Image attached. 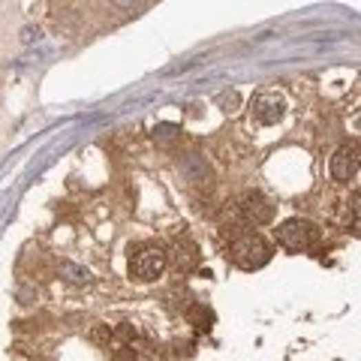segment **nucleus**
<instances>
[{
    "label": "nucleus",
    "mask_w": 361,
    "mask_h": 361,
    "mask_svg": "<svg viewBox=\"0 0 361 361\" xmlns=\"http://www.w3.org/2000/svg\"><path fill=\"white\" fill-rule=\"evenodd\" d=\"M229 259H232L238 268H244V271H256L262 265H268L271 247L265 244V238H262V235L244 232V235H238L232 241V247H229Z\"/></svg>",
    "instance_id": "nucleus-1"
},
{
    "label": "nucleus",
    "mask_w": 361,
    "mask_h": 361,
    "mask_svg": "<svg viewBox=\"0 0 361 361\" xmlns=\"http://www.w3.org/2000/svg\"><path fill=\"white\" fill-rule=\"evenodd\" d=\"M277 241H280L286 250H310L319 244V229L310 223V220L292 217V220H286V223H280Z\"/></svg>",
    "instance_id": "nucleus-2"
},
{
    "label": "nucleus",
    "mask_w": 361,
    "mask_h": 361,
    "mask_svg": "<svg viewBox=\"0 0 361 361\" xmlns=\"http://www.w3.org/2000/svg\"><path fill=\"white\" fill-rule=\"evenodd\" d=\"M166 265H169V253L163 247H142L136 253V259L130 262V274L136 280L147 283V280H157Z\"/></svg>",
    "instance_id": "nucleus-3"
},
{
    "label": "nucleus",
    "mask_w": 361,
    "mask_h": 361,
    "mask_svg": "<svg viewBox=\"0 0 361 361\" xmlns=\"http://www.w3.org/2000/svg\"><path fill=\"white\" fill-rule=\"evenodd\" d=\"M238 214H241L244 223L250 226H262V223H271L274 220V205H271L262 193H244L238 199Z\"/></svg>",
    "instance_id": "nucleus-4"
},
{
    "label": "nucleus",
    "mask_w": 361,
    "mask_h": 361,
    "mask_svg": "<svg viewBox=\"0 0 361 361\" xmlns=\"http://www.w3.org/2000/svg\"><path fill=\"white\" fill-rule=\"evenodd\" d=\"M361 169V145L349 142V145H340L338 154L331 157V175L334 180H352Z\"/></svg>",
    "instance_id": "nucleus-5"
},
{
    "label": "nucleus",
    "mask_w": 361,
    "mask_h": 361,
    "mask_svg": "<svg viewBox=\"0 0 361 361\" xmlns=\"http://www.w3.org/2000/svg\"><path fill=\"white\" fill-rule=\"evenodd\" d=\"M250 112H253V118H256V124L271 127V124H277V121L283 118L286 103H283L280 94H256L253 96Z\"/></svg>",
    "instance_id": "nucleus-6"
},
{
    "label": "nucleus",
    "mask_w": 361,
    "mask_h": 361,
    "mask_svg": "<svg viewBox=\"0 0 361 361\" xmlns=\"http://www.w3.org/2000/svg\"><path fill=\"white\" fill-rule=\"evenodd\" d=\"M199 259H202V253L190 238H178L175 247L169 253V262L175 265V271H180V274H190V271L199 268Z\"/></svg>",
    "instance_id": "nucleus-7"
},
{
    "label": "nucleus",
    "mask_w": 361,
    "mask_h": 361,
    "mask_svg": "<svg viewBox=\"0 0 361 361\" xmlns=\"http://www.w3.org/2000/svg\"><path fill=\"white\" fill-rule=\"evenodd\" d=\"M187 319H190V325L196 328L199 334L211 331V325H214V313H211L205 305H193L190 310H187Z\"/></svg>",
    "instance_id": "nucleus-8"
},
{
    "label": "nucleus",
    "mask_w": 361,
    "mask_h": 361,
    "mask_svg": "<svg viewBox=\"0 0 361 361\" xmlns=\"http://www.w3.org/2000/svg\"><path fill=\"white\" fill-rule=\"evenodd\" d=\"M57 274H61L63 280L76 283V286H87L90 280H94L87 268H79V265H72V262H61V265H57Z\"/></svg>",
    "instance_id": "nucleus-9"
},
{
    "label": "nucleus",
    "mask_w": 361,
    "mask_h": 361,
    "mask_svg": "<svg viewBox=\"0 0 361 361\" xmlns=\"http://www.w3.org/2000/svg\"><path fill=\"white\" fill-rule=\"evenodd\" d=\"M180 172H184L190 180H202L205 175H208V166H205V160L199 157V154H190V157L180 163Z\"/></svg>",
    "instance_id": "nucleus-10"
},
{
    "label": "nucleus",
    "mask_w": 361,
    "mask_h": 361,
    "mask_svg": "<svg viewBox=\"0 0 361 361\" xmlns=\"http://www.w3.org/2000/svg\"><path fill=\"white\" fill-rule=\"evenodd\" d=\"M178 136H180V127H175V124H157L154 127V142H160V145L175 142Z\"/></svg>",
    "instance_id": "nucleus-11"
},
{
    "label": "nucleus",
    "mask_w": 361,
    "mask_h": 361,
    "mask_svg": "<svg viewBox=\"0 0 361 361\" xmlns=\"http://www.w3.org/2000/svg\"><path fill=\"white\" fill-rule=\"evenodd\" d=\"M114 338L121 340V347H130V343L136 340V328L130 325V322H121L118 328H114Z\"/></svg>",
    "instance_id": "nucleus-12"
},
{
    "label": "nucleus",
    "mask_w": 361,
    "mask_h": 361,
    "mask_svg": "<svg viewBox=\"0 0 361 361\" xmlns=\"http://www.w3.org/2000/svg\"><path fill=\"white\" fill-rule=\"evenodd\" d=\"M112 338H114V331L109 325H94V328H90V340H94V343H105V347H109Z\"/></svg>",
    "instance_id": "nucleus-13"
},
{
    "label": "nucleus",
    "mask_w": 361,
    "mask_h": 361,
    "mask_svg": "<svg viewBox=\"0 0 361 361\" xmlns=\"http://www.w3.org/2000/svg\"><path fill=\"white\" fill-rule=\"evenodd\" d=\"M238 100H241V96H238L235 90H229V94H220L217 96V103L223 105V112H235L238 109Z\"/></svg>",
    "instance_id": "nucleus-14"
},
{
    "label": "nucleus",
    "mask_w": 361,
    "mask_h": 361,
    "mask_svg": "<svg viewBox=\"0 0 361 361\" xmlns=\"http://www.w3.org/2000/svg\"><path fill=\"white\" fill-rule=\"evenodd\" d=\"M112 361H138V352L133 347H118L112 352Z\"/></svg>",
    "instance_id": "nucleus-15"
},
{
    "label": "nucleus",
    "mask_w": 361,
    "mask_h": 361,
    "mask_svg": "<svg viewBox=\"0 0 361 361\" xmlns=\"http://www.w3.org/2000/svg\"><path fill=\"white\" fill-rule=\"evenodd\" d=\"M193 352H196V347L190 340H178L175 343V355H193Z\"/></svg>",
    "instance_id": "nucleus-16"
},
{
    "label": "nucleus",
    "mask_w": 361,
    "mask_h": 361,
    "mask_svg": "<svg viewBox=\"0 0 361 361\" xmlns=\"http://www.w3.org/2000/svg\"><path fill=\"white\" fill-rule=\"evenodd\" d=\"M352 214H358V217H361V190H358L355 196H352Z\"/></svg>",
    "instance_id": "nucleus-17"
},
{
    "label": "nucleus",
    "mask_w": 361,
    "mask_h": 361,
    "mask_svg": "<svg viewBox=\"0 0 361 361\" xmlns=\"http://www.w3.org/2000/svg\"><path fill=\"white\" fill-rule=\"evenodd\" d=\"M358 232H361V226H358Z\"/></svg>",
    "instance_id": "nucleus-18"
}]
</instances>
